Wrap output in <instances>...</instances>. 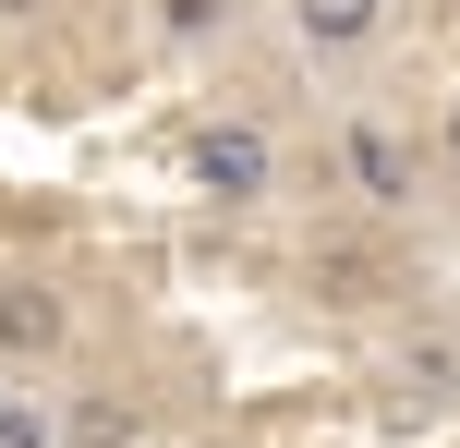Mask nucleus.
Instances as JSON below:
<instances>
[{
  "label": "nucleus",
  "mask_w": 460,
  "mask_h": 448,
  "mask_svg": "<svg viewBox=\"0 0 460 448\" xmlns=\"http://www.w3.org/2000/svg\"><path fill=\"white\" fill-rule=\"evenodd\" d=\"M194 182H207L218 206H254V194H267V134H254V121H207V134H194Z\"/></svg>",
  "instance_id": "nucleus-1"
},
{
  "label": "nucleus",
  "mask_w": 460,
  "mask_h": 448,
  "mask_svg": "<svg viewBox=\"0 0 460 448\" xmlns=\"http://www.w3.org/2000/svg\"><path fill=\"white\" fill-rule=\"evenodd\" d=\"M351 182H364V206H412V158H400V134L388 121H351Z\"/></svg>",
  "instance_id": "nucleus-2"
},
{
  "label": "nucleus",
  "mask_w": 460,
  "mask_h": 448,
  "mask_svg": "<svg viewBox=\"0 0 460 448\" xmlns=\"http://www.w3.org/2000/svg\"><path fill=\"white\" fill-rule=\"evenodd\" d=\"M291 24H303V48H364L388 24V0H291Z\"/></svg>",
  "instance_id": "nucleus-3"
},
{
  "label": "nucleus",
  "mask_w": 460,
  "mask_h": 448,
  "mask_svg": "<svg viewBox=\"0 0 460 448\" xmlns=\"http://www.w3.org/2000/svg\"><path fill=\"white\" fill-rule=\"evenodd\" d=\"M61 339V303L49 291H0V352H49Z\"/></svg>",
  "instance_id": "nucleus-4"
},
{
  "label": "nucleus",
  "mask_w": 460,
  "mask_h": 448,
  "mask_svg": "<svg viewBox=\"0 0 460 448\" xmlns=\"http://www.w3.org/2000/svg\"><path fill=\"white\" fill-rule=\"evenodd\" d=\"M315 267H327V279H340V303H376V255H340V242H327Z\"/></svg>",
  "instance_id": "nucleus-5"
},
{
  "label": "nucleus",
  "mask_w": 460,
  "mask_h": 448,
  "mask_svg": "<svg viewBox=\"0 0 460 448\" xmlns=\"http://www.w3.org/2000/svg\"><path fill=\"white\" fill-rule=\"evenodd\" d=\"M73 436H85V448H134V412H110V400H85V412H73Z\"/></svg>",
  "instance_id": "nucleus-6"
},
{
  "label": "nucleus",
  "mask_w": 460,
  "mask_h": 448,
  "mask_svg": "<svg viewBox=\"0 0 460 448\" xmlns=\"http://www.w3.org/2000/svg\"><path fill=\"white\" fill-rule=\"evenodd\" d=\"M158 13H170V24H182V37H207V24L230 13V0H158Z\"/></svg>",
  "instance_id": "nucleus-7"
},
{
  "label": "nucleus",
  "mask_w": 460,
  "mask_h": 448,
  "mask_svg": "<svg viewBox=\"0 0 460 448\" xmlns=\"http://www.w3.org/2000/svg\"><path fill=\"white\" fill-rule=\"evenodd\" d=\"M448 158H460V110H448Z\"/></svg>",
  "instance_id": "nucleus-8"
},
{
  "label": "nucleus",
  "mask_w": 460,
  "mask_h": 448,
  "mask_svg": "<svg viewBox=\"0 0 460 448\" xmlns=\"http://www.w3.org/2000/svg\"><path fill=\"white\" fill-rule=\"evenodd\" d=\"M0 13H37V0H0Z\"/></svg>",
  "instance_id": "nucleus-9"
}]
</instances>
